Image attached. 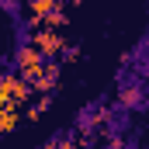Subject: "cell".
Instances as JSON below:
<instances>
[{
  "label": "cell",
  "instance_id": "cell-1",
  "mask_svg": "<svg viewBox=\"0 0 149 149\" xmlns=\"http://www.w3.org/2000/svg\"><path fill=\"white\" fill-rule=\"evenodd\" d=\"M24 97H28V83H24L21 76H7V73H0V114L10 111V108H17Z\"/></svg>",
  "mask_w": 149,
  "mask_h": 149
},
{
  "label": "cell",
  "instance_id": "cell-2",
  "mask_svg": "<svg viewBox=\"0 0 149 149\" xmlns=\"http://www.w3.org/2000/svg\"><path fill=\"white\" fill-rule=\"evenodd\" d=\"M59 45H63V42H59V35H56V31H45V35H38V38H35V49L45 56V59H49V56H52Z\"/></svg>",
  "mask_w": 149,
  "mask_h": 149
},
{
  "label": "cell",
  "instance_id": "cell-3",
  "mask_svg": "<svg viewBox=\"0 0 149 149\" xmlns=\"http://www.w3.org/2000/svg\"><path fill=\"white\" fill-rule=\"evenodd\" d=\"M28 10H31L35 17H49V14L56 17V14H59V7H56V3H49V0H35V3L28 7Z\"/></svg>",
  "mask_w": 149,
  "mask_h": 149
},
{
  "label": "cell",
  "instance_id": "cell-4",
  "mask_svg": "<svg viewBox=\"0 0 149 149\" xmlns=\"http://www.w3.org/2000/svg\"><path fill=\"white\" fill-rule=\"evenodd\" d=\"M14 125H17V108H10V111L0 114V132H10Z\"/></svg>",
  "mask_w": 149,
  "mask_h": 149
}]
</instances>
